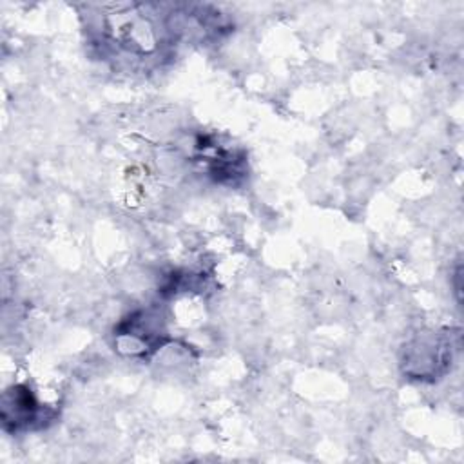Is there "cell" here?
<instances>
[{"mask_svg": "<svg viewBox=\"0 0 464 464\" xmlns=\"http://www.w3.org/2000/svg\"><path fill=\"white\" fill-rule=\"evenodd\" d=\"M36 411H38V404L27 388L16 386L13 388V393L4 395L2 419L5 424L11 422L14 430L36 420Z\"/></svg>", "mask_w": 464, "mask_h": 464, "instance_id": "obj_1", "label": "cell"}]
</instances>
